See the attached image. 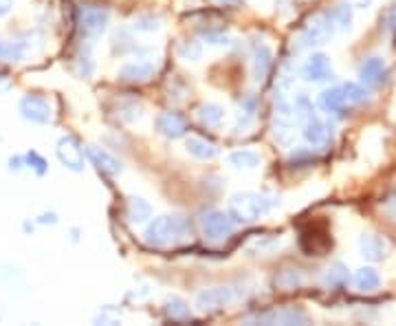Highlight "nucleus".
Returning a JSON list of instances; mask_svg holds the SVG:
<instances>
[{"label": "nucleus", "instance_id": "21", "mask_svg": "<svg viewBox=\"0 0 396 326\" xmlns=\"http://www.w3.org/2000/svg\"><path fill=\"white\" fill-rule=\"evenodd\" d=\"M126 216L130 223L139 225L152 216V205L143 197H128L126 201Z\"/></svg>", "mask_w": 396, "mask_h": 326}, {"label": "nucleus", "instance_id": "6", "mask_svg": "<svg viewBox=\"0 0 396 326\" xmlns=\"http://www.w3.org/2000/svg\"><path fill=\"white\" fill-rule=\"evenodd\" d=\"M203 236L211 243H220L234 234V218L220 210H209L201 216Z\"/></svg>", "mask_w": 396, "mask_h": 326}, {"label": "nucleus", "instance_id": "34", "mask_svg": "<svg viewBox=\"0 0 396 326\" xmlns=\"http://www.w3.org/2000/svg\"><path fill=\"white\" fill-rule=\"evenodd\" d=\"M205 42L214 44V47H227L232 42V38L227 34H216V31H205Z\"/></svg>", "mask_w": 396, "mask_h": 326}, {"label": "nucleus", "instance_id": "1", "mask_svg": "<svg viewBox=\"0 0 396 326\" xmlns=\"http://www.w3.org/2000/svg\"><path fill=\"white\" fill-rule=\"evenodd\" d=\"M188 239H190V225L181 216H157L150 220L143 232V241L150 247H172Z\"/></svg>", "mask_w": 396, "mask_h": 326}, {"label": "nucleus", "instance_id": "3", "mask_svg": "<svg viewBox=\"0 0 396 326\" xmlns=\"http://www.w3.org/2000/svg\"><path fill=\"white\" fill-rule=\"evenodd\" d=\"M111 24V11L101 5H80L78 7V27L88 38L101 36Z\"/></svg>", "mask_w": 396, "mask_h": 326}, {"label": "nucleus", "instance_id": "15", "mask_svg": "<svg viewBox=\"0 0 396 326\" xmlns=\"http://www.w3.org/2000/svg\"><path fill=\"white\" fill-rule=\"evenodd\" d=\"M273 69V51L267 44H257L253 49V55H251V76H253V82H264L267 76Z\"/></svg>", "mask_w": 396, "mask_h": 326}, {"label": "nucleus", "instance_id": "16", "mask_svg": "<svg viewBox=\"0 0 396 326\" xmlns=\"http://www.w3.org/2000/svg\"><path fill=\"white\" fill-rule=\"evenodd\" d=\"M359 78L365 86H381L388 78V64L381 57H370L365 60L359 69Z\"/></svg>", "mask_w": 396, "mask_h": 326}, {"label": "nucleus", "instance_id": "29", "mask_svg": "<svg viewBox=\"0 0 396 326\" xmlns=\"http://www.w3.org/2000/svg\"><path fill=\"white\" fill-rule=\"evenodd\" d=\"M22 157H24V166H27V168H31L38 176H44V174H47L49 163H47V159H44L40 153L29 150V153H24Z\"/></svg>", "mask_w": 396, "mask_h": 326}, {"label": "nucleus", "instance_id": "22", "mask_svg": "<svg viewBox=\"0 0 396 326\" xmlns=\"http://www.w3.org/2000/svg\"><path fill=\"white\" fill-rule=\"evenodd\" d=\"M273 139H276L280 146L284 148H291L293 141H295V126L291 122V117H276V122H273V130H271Z\"/></svg>", "mask_w": 396, "mask_h": 326}, {"label": "nucleus", "instance_id": "14", "mask_svg": "<svg viewBox=\"0 0 396 326\" xmlns=\"http://www.w3.org/2000/svg\"><path fill=\"white\" fill-rule=\"evenodd\" d=\"M86 155H88V159H90V163H93V166L101 172V174H108V176H117V174H121V161L115 157V155H111L108 150H104V148H99V146H88L86 148Z\"/></svg>", "mask_w": 396, "mask_h": 326}, {"label": "nucleus", "instance_id": "2", "mask_svg": "<svg viewBox=\"0 0 396 326\" xmlns=\"http://www.w3.org/2000/svg\"><path fill=\"white\" fill-rule=\"evenodd\" d=\"M271 210V201L257 192H238L229 199V212L240 223H253L260 220Z\"/></svg>", "mask_w": 396, "mask_h": 326}, {"label": "nucleus", "instance_id": "30", "mask_svg": "<svg viewBox=\"0 0 396 326\" xmlns=\"http://www.w3.org/2000/svg\"><path fill=\"white\" fill-rule=\"evenodd\" d=\"M344 88V95H346V101H348V106H353V104H361L368 99V91L361 86V84H355V82H350Z\"/></svg>", "mask_w": 396, "mask_h": 326}, {"label": "nucleus", "instance_id": "12", "mask_svg": "<svg viewBox=\"0 0 396 326\" xmlns=\"http://www.w3.org/2000/svg\"><path fill=\"white\" fill-rule=\"evenodd\" d=\"M390 243L381 234L368 232L361 236V256L370 262H381L383 258L390 256Z\"/></svg>", "mask_w": 396, "mask_h": 326}, {"label": "nucleus", "instance_id": "35", "mask_svg": "<svg viewBox=\"0 0 396 326\" xmlns=\"http://www.w3.org/2000/svg\"><path fill=\"white\" fill-rule=\"evenodd\" d=\"M36 223L38 225H55L57 223V214L55 212H44V214H40L38 218H36Z\"/></svg>", "mask_w": 396, "mask_h": 326}, {"label": "nucleus", "instance_id": "36", "mask_svg": "<svg viewBox=\"0 0 396 326\" xmlns=\"http://www.w3.org/2000/svg\"><path fill=\"white\" fill-rule=\"evenodd\" d=\"M13 5H16V0H0V20L9 16L13 11Z\"/></svg>", "mask_w": 396, "mask_h": 326}, {"label": "nucleus", "instance_id": "10", "mask_svg": "<svg viewBox=\"0 0 396 326\" xmlns=\"http://www.w3.org/2000/svg\"><path fill=\"white\" fill-rule=\"evenodd\" d=\"M334 34V27L330 24L328 16H315L306 29L302 31V47H319V44H326Z\"/></svg>", "mask_w": 396, "mask_h": 326}, {"label": "nucleus", "instance_id": "19", "mask_svg": "<svg viewBox=\"0 0 396 326\" xmlns=\"http://www.w3.org/2000/svg\"><path fill=\"white\" fill-rule=\"evenodd\" d=\"M346 106H348V101H346L341 86L328 88V91L319 95V108L324 113H341V111H346Z\"/></svg>", "mask_w": 396, "mask_h": 326}, {"label": "nucleus", "instance_id": "38", "mask_svg": "<svg viewBox=\"0 0 396 326\" xmlns=\"http://www.w3.org/2000/svg\"><path fill=\"white\" fill-rule=\"evenodd\" d=\"M11 91V78L5 76V73H0V95H5Z\"/></svg>", "mask_w": 396, "mask_h": 326}, {"label": "nucleus", "instance_id": "37", "mask_svg": "<svg viewBox=\"0 0 396 326\" xmlns=\"http://www.w3.org/2000/svg\"><path fill=\"white\" fill-rule=\"evenodd\" d=\"M22 168H24V157L22 155H16V157L9 159V170L11 172H20Z\"/></svg>", "mask_w": 396, "mask_h": 326}, {"label": "nucleus", "instance_id": "23", "mask_svg": "<svg viewBox=\"0 0 396 326\" xmlns=\"http://www.w3.org/2000/svg\"><path fill=\"white\" fill-rule=\"evenodd\" d=\"M227 161L234 170H255L260 166V155L253 150H236L227 157Z\"/></svg>", "mask_w": 396, "mask_h": 326}, {"label": "nucleus", "instance_id": "40", "mask_svg": "<svg viewBox=\"0 0 396 326\" xmlns=\"http://www.w3.org/2000/svg\"><path fill=\"white\" fill-rule=\"evenodd\" d=\"M220 5H227V7H236V5H240L242 0H218Z\"/></svg>", "mask_w": 396, "mask_h": 326}, {"label": "nucleus", "instance_id": "18", "mask_svg": "<svg viewBox=\"0 0 396 326\" xmlns=\"http://www.w3.org/2000/svg\"><path fill=\"white\" fill-rule=\"evenodd\" d=\"M196 117H198V122H201V126H205L209 130H216V128H220V124L225 120V108L220 104L207 101L203 106H198Z\"/></svg>", "mask_w": 396, "mask_h": 326}, {"label": "nucleus", "instance_id": "17", "mask_svg": "<svg viewBox=\"0 0 396 326\" xmlns=\"http://www.w3.org/2000/svg\"><path fill=\"white\" fill-rule=\"evenodd\" d=\"M31 51V44L27 40H0V62L18 64Z\"/></svg>", "mask_w": 396, "mask_h": 326}, {"label": "nucleus", "instance_id": "20", "mask_svg": "<svg viewBox=\"0 0 396 326\" xmlns=\"http://www.w3.org/2000/svg\"><path fill=\"white\" fill-rule=\"evenodd\" d=\"M185 150L194 157V159H201V161H211L218 157V148L203 139V137H188L185 141Z\"/></svg>", "mask_w": 396, "mask_h": 326}, {"label": "nucleus", "instance_id": "24", "mask_svg": "<svg viewBox=\"0 0 396 326\" xmlns=\"http://www.w3.org/2000/svg\"><path fill=\"white\" fill-rule=\"evenodd\" d=\"M165 316L174 320V322H188L192 320V311H190V304L185 300L176 298V295H172V298L165 300Z\"/></svg>", "mask_w": 396, "mask_h": 326}, {"label": "nucleus", "instance_id": "33", "mask_svg": "<svg viewBox=\"0 0 396 326\" xmlns=\"http://www.w3.org/2000/svg\"><path fill=\"white\" fill-rule=\"evenodd\" d=\"M278 285L284 287V289H295V287L302 285V276H299L297 271H293V269H288V271H284V274L280 276Z\"/></svg>", "mask_w": 396, "mask_h": 326}, {"label": "nucleus", "instance_id": "26", "mask_svg": "<svg viewBox=\"0 0 396 326\" xmlns=\"http://www.w3.org/2000/svg\"><path fill=\"white\" fill-rule=\"evenodd\" d=\"M355 285L359 291H376L381 287V276L372 267H363L355 274Z\"/></svg>", "mask_w": 396, "mask_h": 326}, {"label": "nucleus", "instance_id": "31", "mask_svg": "<svg viewBox=\"0 0 396 326\" xmlns=\"http://www.w3.org/2000/svg\"><path fill=\"white\" fill-rule=\"evenodd\" d=\"M326 283L330 287H344L348 283V269L344 264H332L326 274Z\"/></svg>", "mask_w": 396, "mask_h": 326}, {"label": "nucleus", "instance_id": "25", "mask_svg": "<svg viewBox=\"0 0 396 326\" xmlns=\"http://www.w3.org/2000/svg\"><path fill=\"white\" fill-rule=\"evenodd\" d=\"M130 27L139 34H157L163 29V18L155 16V13H139V16L132 18Z\"/></svg>", "mask_w": 396, "mask_h": 326}, {"label": "nucleus", "instance_id": "5", "mask_svg": "<svg viewBox=\"0 0 396 326\" xmlns=\"http://www.w3.org/2000/svg\"><path fill=\"white\" fill-rule=\"evenodd\" d=\"M18 113L24 122H31L38 126H47L53 122V106L49 99H44L40 95H22L18 101Z\"/></svg>", "mask_w": 396, "mask_h": 326}, {"label": "nucleus", "instance_id": "13", "mask_svg": "<svg viewBox=\"0 0 396 326\" xmlns=\"http://www.w3.org/2000/svg\"><path fill=\"white\" fill-rule=\"evenodd\" d=\"M302 78L306 82H328L332 78V66L330 60L324 53H313L306 64L302 66Z\"/></svg>", "mask_w": 396, "mask_h": 326}, {"label": "nucleus", "instance_id": "4", "mask_svg": "<svg viewBox=\"0 0 396 326\" xmlns=\"http://www.w3.org/2000/svg\"><path fill=\"white\" fill-rule=\"evenodd\" d=\"M238 300V293L234 287H209L203 289L196 295V309L198 313H218V311L227 309Z\"/></svg>", "mask_w": 396, "mask_h": 326}, {"label": "nucleus", "instance_id": "7", "mask_svg": "<svg viewBox=\"0 0 396 326\" xmlns=\"http://www.w3.org/2000/svg\"><path fill=\"white\" fill-rule=\"evenodd\" d=\"M55 155L59 159V163L71 170V172H84V148L82 143L71 137V135H64L57 139V146H55Z\"/></svg>", "mask_w": 396, "mask_h": 326}, {"label": "nucleus", "instance_id": "32", "mask_svg": "<svg viewBox=\"0 0 396 326\" xmlns=\"http://www.w3.org/2000/svg\"><path fill=\"white\" fill-rule=\"evenodd\" d=\"M381 27H383V31H388V34L396 31V5L388 7L383 13H381Z\"/></svg>", "mask_w": 396, "mask_h": 326}, {"label": "nucleus", "instance_id": "27", "mask_svg": "<svg viewBox=\"0 0 396 326\" xmlns=\"http://www.w3.org/2000/svg\"><path fill=\"white\" fill-rule=\"evenodd\" d=\"M328 20L334 29L346 31V29H350V24H353V7H350L348 3H339L328 13Z\"/></svg>", "mask_w": 396, "mask_h": 326}, {"label": "nucleus", "instance_id": "39", "mask_svg": "<svg viewBox=\"0 0 396 326\" xmlns=\"http://www.w3.org/2000/svg\"><path fill=\"white\" fill-rule=\"evenodd\" d=\"M350 7H357V9H365L372 5V0H346Z\"/></svg>", "mask_w": 396, "mask_h": 326}, {"label": "nucleus", "instance_id": "28", "mask_svg": "<svg viewBox=\"0 0 396 326\" xmlns=\"http://www.w3.org/2000/svg\"><path fill=\"white\" fill-rule=\"evenodd\" d=\"M178 57L181 60H185V62H198L201 60V55H203V47H201V42H196V40H183L178 42Z\"/></svg>", "mask_w": 396, "mask_h": 326}, {"label": "nucleus", "instance_id": "11", "mask_svg": "<svg viewBox=\"0 0 396 326\" xmlns=\"http://www.w3.org/2000/svg\"><path fill=\"white\" fill-rule=\"evenodd\" d=\"M157 130L165 139H181L188 135V120L178 113L165 111L157 117Z\"/></svg>", "mask_w": 396, "mask_h": 326}, {"label": "nucleus", "instance_id": "8", "mask_svg": "<svg viewBox=\"0 0 396 326\" xmlns=\"http://www.w3.org/2000/svg\"><path fill=\"white\" fill-rule=\"evenodd\" d=\"M249 322L255 324H309L306 311H302L299 306H282V309H273L267 313H257Z\"/></svg>", "mask_w": 396, "mask_h": 326}, {"label": "nucleus", "instance_id": "9", "mask_svg": "<svg viewBox=\"0 0 396 326\" xmlns=\"http://www.w3.org/2000/svg\"><path fill=\"white\" fill-rule=\"evenodd\" d=\"M157 69H159L157 60H134V62H126L121 66L117 78L128 84H146L155 78Z\"/></svg>", "mask_w": 396, "mask_h": 326}]
</instances>
